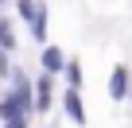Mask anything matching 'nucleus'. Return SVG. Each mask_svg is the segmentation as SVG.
Here are the masks:
<instances>
[{
  "mask_svg": "<svg viewBox=\"0 0 132 128\" xmlns=\"http://www.w3.org/2000/svg\"><path fill=\"white\" fill-rule=\"evenodd\" d=\"M51 97H54V93H51V74H43V78L35 82V101H31L35 113H47V109H51Z\"/></svg>",
  "mask_w": 132,
  "mask_h": 128,
  "instance_id": "nucleus-4",
  "label": "nucleus"
},
{
  "mask_svg": "<svg viewBox=\"0 0 132 128\" xmlns=\"http://www.w3.org/2000/svg\"><path fill=\"white\" fill-rule=\"evenodd\" d=\"M62 109H66V116L74 120V128H86V105H82V89H70V86H66V93H62Z\"/></svg>",
  "mask_w": 132,
  "mask_h": 128,
  "instance_id": "nucleus-2",
  "label": "nucleus"
},
{
  "mask_svg": "<svg viewBox=\"0 0 132 128\" xmlns=\"http://www.w3.org/2000/svg\"><path fill=\"white\" fill-rule=\"evenodd\" d=\"M0 66H4V50H0Z\"/></svg>",
  "mask_w": 132,
  "mask_h": 128,
  "instance_id": "nucleus-9",
  "label": "nucleus"
},
{
  "mask_svg": "<svg viewBox=\"0 0 132 128\" xmlns=\"http://www.w3.org/2000/svg\"><path fill=\"white\" fill-rule=\"evenodd\" d=\"M16 8H20V20H23V23L31 27V23H35V16H39V12L47 8V4H43V0H20Z\"/></svg>",
  "mask_w": 132,
  "mask_h": 128,
  "instance_id": "nucleus-5",
  "label": "nucleus"
},
{
  "mask_svg": "<svg viewBox=\"0 0 132 128\" xmlns=\"http://www.w3.org/2000/svg\"><path fill=\"white\" fill-rule=\"evenodd\" d=\"M0 128H12V120H8V109H0Z\"/></svg>",
  "mask_w": 132,
  "mask_h": 128,
  "instance_id": "nucleus-8",
  "label": "nucleus"
},
{
  "mask_svg": "<svg viewBox=\"0 0 132 128\" xmlns=\"http://www.w3.org/2000/svg\"><path fill=\"white\" fill-rule=\"evenodd\" d=\"M128 93H132V70L120 62V66L109 70V97L113 101H128Z\"/></svg>",
  "mask_w": 132,
  "mask_h": 128,
  "instance_id": "nucleus-1",
  "label": "nucleus"
},
{
  "mask_svg": "<svg viewBox=\"0 0 132 128\" xmlns=\"http://www.w3.org/2000/svg\"><path fill=\"white\" fill-rule=\"evenodd\" d=\"M62 70H66V82H70V89H82V62H78V58H70Z\"/></svg>",
  "mask_w": 132,
  "mask_h": 128,
  "instance_id": "nucleus-6",
  "label": "nucleus"
},
{
  "mask_svg": "<svg viewBox=\"0 0 132 128\" xmlns=\"http://www.w3.org/2000/svg\"><path fill=\"white\" fill-rule=\"evenodd\" d=\"M39 66H43V74H62V66H66V54L54 47V43H43V54H39Z\"/></svg>",
  "mask_w": 132,
  "mask_h": 128,
  "instance_id": "nucleus-3",
  "label": "nucleus"
},
{
  "mask_svg": "<svg viewBox=\"0 0 132 128\" xmlns=\"http://www.w3.org/2000/svg\"><path fill=\"white\" fill-rule=\"evenodd\" d=\"M0 50H16V31L8 20H0Z\"/></svg>",
  "mask_w": 132,
  "mask_h": 128,
  "instance_id": "nucleus-7",
  "label": "nucleus"
}]
</instances>
